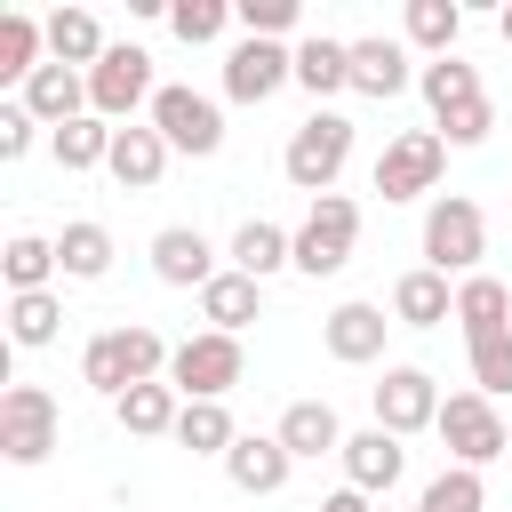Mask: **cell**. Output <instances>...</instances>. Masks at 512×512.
I'll list each match as a JSON object with an SVG mask.
<instances>
[{"label": "cell", "instance_id": "obj_15", "mask_svg": "<svg viewBox=\"0 0 512 512\" xmlns=\"http://www.w3.org/2000/svg\"><path fill=\"white\" fill-rule=\"evenodd\" d=\"M152 272H160L168 288H192V296H200L224 264H216V240H208L200 224H160V232H152Z\"/></svg>", "mask_w": 512, "mask_h": 512}, {"label": "cell", "instance_id": "obj_21", "mask_svg": "<svg viewBox=\"0 0 512 512\" xmlns=\"http://www.w3.org/2000/svg\"><path fill=\"white\" fill-rule=\"evenodd\" d=\"M224 264L232 272H248V280H272V272H296V232H280V224H264V216H248L232 240H224Z\"/></svg>", "mask_w": 512, "mask_h": 512}, {"label": "cell", "instance_id": "obj_10", "mask_svg": "<svg viewBox=\"0 0 512 512\" xmlns=\"http://www.w3.org/2000/svg\"><path fill=\"white\" fill-rule=\"evenodd\" d=\"M440 168H448V144H440V128H408V136H392L384 152H376V192L384 200H440Z\"/></svg>", "mask_w": 512, "mask_h": 512}, {"label": "cell", "instance_id": "obj_41", "mask_svg": "<svg viewBox=\"0 0 512 512\" xmlns=\"http://www.w3.org/2000/svg\"><path fill=\"white\" fill-rule=\"evenodd\" d=\"M32 144H40V120L24 104H0V160H24Z\"/></svg>", "mask_w": 512, "mask_h": 512}, {"label": "cell", "instance_id": "obj_35", "mask_svg": "<svg viewBox=\"0 0 512 512\" xmlns=\"http://www.w3.org/2000/svg\"><path fill=\"white\" fill-rule=\"evenodd\" d=\"M112 136H120V128L88 112V120L56 128V136H48V152H56V168H72V176H80V168H104V160H112Z\"/></svg>", "mask_w": 512, "mask_h": 512}, {"label": "cell", "instance_id": "obj_16", "mask_svg": "<svg viewBox=\"0 0 512 512\" xmlns=\"http://www.w3.org/2000/svg\"><path fill=\"white\" fill-rule=\"evenodd\" d=\"M168 160H176V152H168V136H160L152 120H128V128L112 136V160H104V176H112L120 192H152V184L168 176Z\"/></svg>", "mask_w": 512, "mask_h": 512}, {"label": "cell", "instance_id": "obj_4", "mask_svg": "<svg viewBox=\"0 0 512 512\" xmlns=\"http://www.w3.org/2000/svg\"><path fill=\"white\" fill-rule=\"evenodd\" d=\"M352 248H360V200L352 192H320L304 208V224H296V272L304 280H328V272L352 264Z\"/></svg>", "mask_w": 512, "mask_h": 512}, {"label": "cell", "instance_id": "obj_6", "mask_svg": "<svg viewBox=\"0 0 512 512\" xmlns=\"http://www.w3.org/2000/svg\"><path fill=\"white\" fill-rule=\"evenodd\" d=\"M152 96H160L152 56H144L136 40H112V48H104V64L88 72V112H96V120H112V128H128L136 112H152Z\"/></svg>", "mask_w": 512, "mask_h": 512}, {"label": "cell", "instance_id": "obj_18", "mask_svg": "<svg viewBox=\"0 0 512 512\" xmlns=\"http://www.w3.org/2000/svg\"><path fill=\"white\" fill-rule=\"evenodd\" d=\"M408 80H416V64H408V40H392V32H368V40H352V96H376V104H392Z\"/></svg>", "mask_w": 512, "mask_h": 512}, {"label": "cell", "instance_id": "obj_30", "mask_svg": "<svg viewBox=\"0 0 512 512\" xmlns=\"http://www.w3.org/2000/svg\"><path fill=\"white\" fill-rule=\"evenodd\" d=\"M40 64H48V24H40V16H24V8H8V16H0V80H8V88H24Z\"/></svg>", "mask_w": 512, "mask_h": 512}, {"label": "cell", "instance_id": "obj_27", "mask_svg": "<svg viewBox=\"0 0 512 512\" xmlns=\"http://www.w3.org/2000/svg\"><path fill=\"white\" fill-rule=\"evenodd\" d=\"M112 416H120V432H136V440H176L184 392L160 376V384H136V392H120V400H112Z\"/></svg>", "mask_w": 512, "mask_h": 512}, {"label": "cell", "instance_id": "obj_24", "mask_svg": "<svg viewBox=\"0 0 512 512\" xmlns=\"http://www.w3.org/2000/svg\"><path fill=\"white\" fill-rule=\"evenodd\" d=\"M296 88H304L312 104H328V96H344V88H352V40H328V32H304V40H296Z\"/></svg>", "mask_w": 512, "mask_h": 512}, {"label": "cell", "instance_id": "obj_38", "mask_svg": "<svg viewBox=\"0 0 512 512\" xmlns=\"http://www.w3.org/2000/svg\"><path fill=\"white\" fill-rule=\"evenodd\" d=\"M232 16H240V32H248V40H288V32L304 24V8H296V0H232Z\"/></svg>", "mask_w": 512, "mask_h": 512}, {"label": "cell", "instance_id": "obj_12", "mask_svg": "<svg viewBox=\"0 0 512 512\" xmlns=\"http://www.w3.org/2000/svg\"><path fill=\"white\" fill-rule=\"evenodd\" d=\"M288 80H296V48H288V40H248V32H240V40L224 48V96H232V104H264V96H280Z\"/></svg>", "mask_w": 512, "mask_h": 512}, {"label": "cell", "instance_id": "obj_7", "mask_svg": "<svg viewBox=\"0 0 512 512\" xmlns=\"http://www.w3.org/2000/svg\"><path fill=\"white\" fill-rule=\"evenodd\" d=\"M56 432H64V408H56L48 384H8L0 392V456L8 464H48Z\"/></svg>", "mask_w": 512, "mask_h": 512}, {"label": "cell", "instance_id": "obj_36", "mask_svg": "<svg viewBox=\"0 0 512 512\" xmlns=\"http://www.w3.org/2000/svg\"><path fill=\"white\" fill-rule=\"evenodd\" d=\"M240 16H232V0H168V32L184 40V48H208V40H224Z\"/></svg>", "mask_w": 512, "mask_h": 512}, {"label": "cell", "instance_id": "obj_17", "mask_svg": "<svg viewBox=\"0 0 512 512\" xmlns=\"http://www.w3.org/2000/svg\"><path fill=\"white\" fill-rule=\"evenodd\" d=\"M288 472H296V456L280 448V432H240L232 456H224V480H232L240 496H280Z\"/></svg>", "mask_w": 512, "mask_h": 512}, {"label": "cell", "instance_id": "obj_20", "mask_svg": "<svg viewBox=\"0 0 512 512\" xmlns=\"http://www.w3.org/2000/svg\"><path fill=\"white\" fill-rule=\"evenodd\" d=\"M336 464H344V488H360V496H384V488L408 472V448H400L384 424H368V432H352V440H344V456H336Z\"/></svg>", "mask_w": 512, "mask_h": 512}, {"label": "cell", "instance_id": "obj_9", "mask_svg": "<svg viewBox=\"0 0 512 512\" xmlns=\"http://www.w3.org/2000/svg\"><path fill=\"white\" fill-rule=\"evenodd\" d=\"M240 376H248V352H240V336H216V328L184 336L176 360H168V384H176L184 400H224Z\"/></svg>", "mask_w": 512, "mask_h": 512}, {"label": "cell", "instance_id": "obj_26", "mask_svg": "<svg viewBox=\"0 0 512 512\" xmlns=\"http://www.w3.org/2000/svg\"><path fill=\"white\" fill-rule=\"evenodd\" d=\"M40 24H48V56H56V64H72V72H96V64H104V48H112V40H104V24H96V8H48Z\"/></svg>", "mask_w": 512, "mask_h": 512}, {"label": "cell", "instance_id": "obj_40", "mask_svg": "<svg viewBox=\"0 0 512 512\" xmlns=\"http://www.w3.org/2000/svg\"><path fill=\"white\" fill-rule=\"evenodd\" d=\"M440 128V144H456V152H472V144H488V128H496V104L480 96V104H464V112H448V120H432Z\"/></svg>", "mask_w": 512, "mask_h": 512}, {"label": "cell", "instance_id": "obj_33", "mask_svg": "<svg viewBox=\"0 0 512 512\" xmlns=\"http://www.w3.org/2000/svg\"><path fill=\"white\" fill-rule=\"evenodd\" d=\"M64 336V296L56 288H32V296H8V344L16 352H40Z\"/></svg>", "mask_w": 512, "mask_h": 512}, {"label": "cell", "instance_id": "obj_19", "mask_svg": "<svg viewBox=\"0 0 512 512\" xmlns=\"http://www.w3.org/2000/svg\"><path fill=\"white\" fill-rule=\"evenodd\" d=\"M272 432H280V448H288L296 464H320V456H344V440H352V432L336 424V408H328V400H288Z\"/></svg>", "mask_w": 512, "mask_h": 512}, {"label": "cell", "instance_id": "obj_37", "mask_svg": "<svg viewBox=\"0 0 512 512\" xmlns=\"http://www.w3.org/2000/svg\"><path fill=\"white\" fill-rule=\"evenodd\" d=\"M416 512H488V480H480V472H464V464H448V472H432V480H424Z\"/></svg>", "mask_w": 512, "mask_h": 512}, {"label": "cell", "instance_id": "obj_39", "mask_svg": "<svg viewBox=\"0 0 512 512\" xmlns=\"http://www.w3.org/2000/svg\"><path fill=\"white\" fill-rule=\"evenodd\" d=\"M464 352H472V392L504 400L512 392V336H488V344H464Z\"/></svg>", "mask_w": 512, "mask_h": 512}, {"label": "cell", "instance_id": "obj_22", "mask_svg": "<svg viewBox=\"0 0 512 512\" xmlns=\"http://www.w3.org/2000/svg\"><path fill=\"white\" fill-rule=\"evenodd\" d=\"M392 320H400V328H440V320H456V280L432 272V264L400 272V280H392Z\"/></svg>", "mask_w": 512, "mask_h": 512}, {"label": "cell", "instance_id": "obj_32", "mask_svg": "<svg viewBox=\"0 0 512 512\" xmlns=\"http://www.w3.org/2000/svg\"><path fill=\"white\" fill-rule=\"evenodd\" d=\"M56 240H40V232H16L8 248H0V280H8V296H32V288H56Z\"/></svg>", "mask_w": 512, "mask_h": 512}, {"label": "cell", "instance_id": "obj_23", "mask_svg": "<svg viewBox=\"0 0 512 512\" xmlns=\"http://www.w3.org/2000/svg\"><path fill=\"white\" fill-rule=\"evenodd\" d=\"M456 328H464V344L512 336V288H504L496 272H472V280H456Z\"/></svg>", "mask_w": 512, "mask_h": 512}, {"label": "cell", "instance_id": "obj_5", "mask_svg": "<svg viewBox=\"0 0 512 512\" xmlns=\"http://www.w3.org/2000/svg\"><path fill=\"white\" fill-rule=\"evenodd\" d=\"M440 448H448V464H464V472H480V464H496V456H512V424L496 416V400L488 392H448L440 400Z\"/></svg>", "mask_w": 512, "mask_h": 512}, {"label": "cell", "instance_id": "obj_31", "mask_svg": "<svg viewBox=\"0 0 512 512\" xmlns=\"http://www.w3.org/2000/svg\"><path fill=\"white\" fill-rule=\"evenodd\" d=\"M112 232L96 224V216H72L64 232H56V264H64V280H104L112 272Z\"/></svg>", "mask_w": 512, "mask_h": 512}, {"label": "cell", "instance_id": "obj_11", "mask_svg": "<svg viewBox=\"0 0 512 512\" xmlns=\"http://www.w3.org/2000/svg\"><path fill=\"white\" fill-rule=\"evenodd\" d=\"M368 400H376V424H384L392 440H408V432H432V424H440V376H432V368H416V360L384 368V384H376Z\"/></svg>", "mask_w": 512, "mask_h": 512}, {"label": "cell", "instance_id": "obj_14", "mask_svg": "<svg viewBox=\"0 0 512 512\" xmlns=\"http://www.w3.org/2000/svg\"><path fill=\"white\" fill-rule=\"evenodd\" d=\"M16 104H24V112L48 128V136H56V128L88 120V72H72V64H56V56H48V64H40V72L16 88Z\"/></svg>", "mask_w": 512, "mask_h": 512}, {"label": "cell", "instance_id": "obj_3", "mask_svg": "<svg viewBox=\"0 0 512 512\" xmlns=\"http://www.w3.org/2000/svg\"><path fill=\"white\" fill-rule=\"evenodd\" d=\"M480 256H488V216H480V200L440 192V200L424 208V264L448 272V280H472Z\"/></svg>", "mask_w": 512, "mask_h": 512}, {"label": "cell", "instance_id": "obj_25", "mask_svg": "<svg viewBox=\"0 0 512 512\" xmlns=\"http://www.w3.org/2000/svg\"><path fill=\"white\" fill-rule=\"evenodd\" d=\"M200 320L216 328V336H240L248 320H264V280H248V272H216L208 288H200Z\"/></svg>", "mask_w": 512, "mask_h": 512}, {"label": "cell", "instance_id": "obj_8", "mask_svg": "<svg viewBox=\"0 0 512 512\" xmlns=\"http://www.w3.org/2000/svg\"><path fill=\"white\" fill-rule=\"evenodd\" d=\"M160 136H168V152H184V160H208V152H224V104L216 96H200V88H176V80H160V96H152V112H144Z\"/></svg>", "mask_w": 512, "mask_h": 512}, {"label": "cell", "instance_id": "obj_42", "mask_svg": "<svg viewBox=\"0 0 512 512\" xmlns=\"http://www.w3.org/2000/svg\"><path fill=\"white\" fill-rule=\"evenodd\" d=\"M312 512H376V496H360V488H336V496H320Z\"/></svg>", "mask_w": 512, "mask_h": 512}, {"label": "cell", "instance_id": "obj_29", "mask_svg": "<svg viewBox=\"0 0 512 512\" xmlns=\"http://www.w3.org/2000/svg\"><path fill=\"white\" fill-rule=\"evenodd\" d=\"M456 32H464V8L456 0H408V16H400V40L432 64V56H456Z\"/></svg>", "mask_w": 512, "mask_h": 512}, {"label": "cell", "instance_id": "obj_1", "mask_svg": "<svg viewBox=\"0 0 512 512\" xmlns=\"http://www.w3.org/2000/svg\"><path fill=\"white\" fill-rule=\"evenodd\" d=\"M168 360H176V344H168L160 328L128 320V328L88 336V352H80V384H88V392H104V400H120V392H136V384H160V376H168Z\"/></svg>", "mask_w": 512, "mask_h": 512}, {"label": "cell", "instance_id": "obj_2", "mask_svg": "<svg viewBox=\"0 0 512 512\" xmlns=\"http://www.w3.org/2000/svg\"><path fill=\"white\" fill-rule=\"evenodd\" d=\"M344 160H352V120L328 112V104H312V120H296V136H288V152H280V176L320 200V192H336Z\"/></svg>", "mask_w": 512, "mask_h": 512}, {"label": "cell", "instance_id": "obj_13", "mask_svg": "<svg viewBox=\"0 0 512 512\" xmlns=\"http://www.w3.org/2000/svg\"><path fill=\"white\" fill-rule=\"evenodd\" d=\"M400 320L384 312V304H368V296H352V304H336L328 320H320V344H328V360H344V368H368V360H384V336H392Z\"/></svg>", "mask_w": 512, "mask_h": 512}, {"label": "cell", "instance_id": "obj_34", "mask_svg": "<svg viewBox=\"0 0 512 512\" xmlns=\"http://www.w3.org/2000/svg\"><path fill=\"white\" fill-rule=\"evenodd\" d=\"M232 440H240V424H232L224 400H184V416H176V448H192V456H232Z\"/></svg>", "mask_w": 512, "mask_h": 512}, {"label": "cell", "instance_id": "obj_43", "mask_svg": "<svg viewBox=\"0 0 512 512\" xmlns=\"http://www.w3.org/2000/svg\"><path fill=\"white\" fill-rule=\"evenodd\" d=\"M496 32H504V48H512V8H496Z\"/></svg>", "mask_w": 512, "mask_h": 512}, {"label": "cell", "instance_id": "obj_28", "mask_svg": "<svg viewBox=\"0 0 512 512\" xmlns=\"http://www.w3.org/2000/svg\"><path fill=\"white\" fill-rule=\"evenodd\" d=\"M416 88H424L432 120H448V112H464V104L488 96V88H480V64H464V56H432V64H416Z\"/></svg>", "mask_w": 512, "mask_h": 512}]
</instances>
